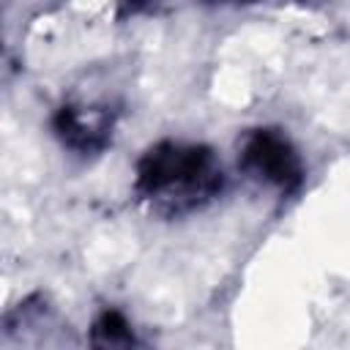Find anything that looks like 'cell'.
Returning a JSON list of instances; mask_svg holds the SVG:
<instances>
[{"mask_svg": "<svg viewBox=\"0 0 350 350\" xmlns=\"http://www.w3.org/2000/svg\"><path fill=\"white\" fill-rule=\"evenodd\" d=\"M243 164L252 175H257L265 183H273L279 189H290L301 178V164H298L293 148L273 131H257L246 139Z\"/></svg>", "mask_w": 350, "mask_h": 350, "instance_id": "obj_2", "label": "cell"}, {"mask_svg": "<svg viewBox=\"0 0 350 350\" xmlns=\"http://www.w3.org/2000/svg\"><path fill=\"white\" fill-rule=\"evenodd\" d=\"M219 170L208 150L161 145L139 167V191L170 211L191 208L219 189Z\"/></svg>", "mask_w": 350, "mask_h": 350, "instance_id": "obj_1", "label": "cell"}, {"mask_svg": "<svg viewBox=\"0 0 350 350\" xmlns=\"http://www.w3.org/2000/svg\"><path fill=\"white\" fill-rule=\"evenodd\" d=\"M60 131L74 148H93L107 131V118L96 109H66L60 118Z\"/></svg>", "mask_w": 350, "mask_h": 350, "instance_id": "obj_3", "label": "cell"}]
</instances>
